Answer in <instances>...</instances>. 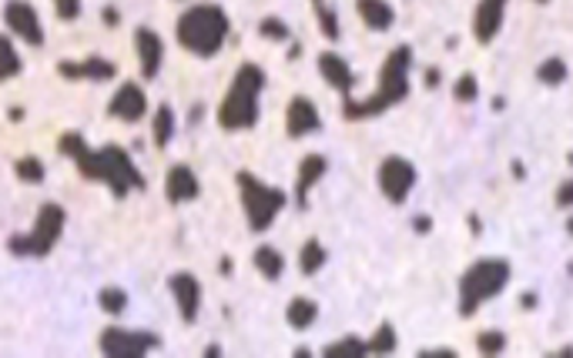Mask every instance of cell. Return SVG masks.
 Wrapping results in <instances>:
<instances>
[{
    "mask_svg": "<svg viewBox=\"0 0 573 358\" xmlns=\"http://www.w3.org/2000/svg\"><path fill=\"white\" fill-rule=\"evenodd\" d=\"M570 231H573V221H570Z\"/></svg>",
    "mask_w": 573,
    "mask_h": 358,
    "instance_id": "40",
    "label": "cell"
},
{
    "mask_svg": "<svg viewBox=\"0 0 573 358\" xmlns=\"http://www.w3.org/2000/svg\"><path fill=\"white\" fill-rule=\"evenodd\" d=\"M265 88V71L258 64H242L231 81L225 101L218 107V124L225 131H248L258 121V94Z\"/></svg>",
    "mask_w": 573,
    "mask_h": 358,
    "instance_id": "4",
    "label": "cell"
},
{
    "mask_svg": "<svg viewBox=\"0 0 573 358\" xmlns=\"http://www.w3.org/2000/svg\"><path fill=\"white\" fill-rule=\"evenodd\" d=\"M24 71V61H21V54L13 47V40L7 34H0V81H11Z\"/></svg>",
    "mask_w": 573,
    "mask_h": 358,
    "instance_id": "23",
    "label": "cell"
},
{
    "mask_svg": "<svg viewBox=\"0 0 573 358\" xmlns=\"http://www.w3.org/2000/svg\"><path fill=\"white\" fill-rule=\"evenodd\" d=\"M326 248L316 242V238H308L306 248H302V255H299V265H302V275H316L322 265H326Z\"/></svg>",
    "mask_w": 573,
    "mask_h": 358,
    "instance_id": "25",
    "label": "cell"
},
{
    "mask_svg": "<svg viewBox=\"0 0 573 358\" xmlns=\"http://www.w3.org/2000/svg\"><path fill=\"white\" fill-rule=\"evenodd\" d=\"M101 17H104V24H111V27L117 24V11H115V7H108V11H101Z\"/></svg>",
    "mask_w": 573,
    "mask_h": 358,
    "instance_id": "38",
    "label": "cell"
},
{
    "mask_svg": "<svg viewBox=\"0 0 573 358\" xmlns=\"http://www.w3.org/2000/svg\"><path fill=\"white\" fill-rule=\"evenodd\" d=\"M316 13H318V21H322V34L326 38H339V21H335V13L326 11V4H316Z\"/></svg>",
    "mask_w": 573,
    "mask_h": 358,
    "instance_id": "34",
    "label": "cell"
},
{
    "mask_svg": "<svg viewBox=\"0 0 573 358\" xmlns=\"http://www.w3.org/2000/svg\"><path fill=\"white\" fill-rule=\"evenodd\" d=\"M135 44H138V57H141V77L144 81H154L158 71H161V61H165V44L154 34L152 27H138L135 30Z\"/></svg>",
    "mask_w": 573,
    "mask_h": 358,
    "instance_id": "13",
    "label": "cell"
},
{
    "mask_svg": "<svg viewBox=\"0 0 573 358\" xmlns=\"http://www.w3.org/2000/svg\"><path fill=\"white\" fill-rule=\"evenodd\" d=\"M198 192H202V184H198V178H195V171L185 165H175L171 171H168L165 178V194L171 205H185V201H195L198 198Z\"/></svg>",
    "mask_w": 573,
    "mask_h": 358,
    "instance_id": "17",
    "label": "cell"
},
{
    "mask_svg": "<svg viewBox=\"0 0 573 358\" xmlns=\"http://www.w3.org/2000/svg\"><path fill=\"white\" fill-rule=\"evenodd\" d=\"M144 111H148V98H144V90H141L138 84H131V81L121 84V88L115 90L111 104H108V115L117 117V121H127V124L141 121Z\"/></svg>",
    "mask_w": 573,
    "mask_h": 358,
    "instance_id": "12",
    "label": "cell"
},
{
    "mask_svg": "<svg viewBox=\"0 0 573 358\" xmlns=\"http://www.w3.org/2000/svg\"><path fill=\"white\" fill-rule=\"evenodd\" d=\"M318 71H322V77L329 81L332 88L343 90L345 98H349V90H352V84H356V77H352L349 64H345L339 54H318Z\"/></svg>",
    "mask_w": 573,
    "mask_h": 358,
    "instance_id": "19",
    "label": "cell"
},
{
    "mask_svg": "<svg viewBox=\"0 0 573 358\" xmlns=\"http://www.w3.org/2000/svg\"><path fill=\"white\" fill-rule=\"evenodd\" d=\"M395 342H399V338H395V328H393V325H379V332L372 335L366 345H369L372 355H393V352H395Z\"/></svg>",
    "mask_w": 573,
    "mask_h": 358,
    "instance_id": "27",
    "label": "cell"
},
{
    "mask_svg": "<svg viewBox=\"0 0 573 358\" xmlns=\"http://www.w3.org/2000/svg\"><path fill=\"white\" fill-rule=\"evenodd\" d=\"M98 305H101V311H108V315H125L127 308V292L125 288H101L98 292Z\"/></svg>",
    "mask_w": 573,
    "mask_h": 358,
    "instance_id": "26",
    "label": "cell"
},
{
    "mask_svg": "<svg viewBox=\"0 0 573 358\" xmlns=\"http://www.w3.org/2000/svg\"><path fill=\"white\" fill-rule=\"evenodd\" d=\"M316 319H318V305L312 302V298H292L289 308H285V321H289L292 328H299V332L308 328Z\"/></svg>",
    "mask_w": 573,
    "mask_h": 358,
    "instance_id": "22",
    "label": "cell"
},
{
    "mask_svg": "<svg viewBox=\"0 0 573 358\" xmlns=\"http://www.w3.org/2000/svg\"><path fill=\"white\" fill-rule=\"evenodd\" d=\"M453 94H456V101H459V104L476 101V94H480V88H476V77H473V74H463V77L456 81V90H453Z\"/></svg>",
    "mask_w": 573,
    "mask_h": 358,
    "instance_id": "33",
    "label": "cell"
},
{
    "mask_svg": "<svg viewBox=\"0 0 573 358\" xmlns=\"http://www.w3.org/2000/svg\"><path fill=\"white\" fill-rule=\"evenodd\" d=\"M98 345H101V355L108 358H141V355H148V352H154V348H161V338L154 332H138V328L111 325V328L101 332Z\"/></svg>",
    "mask_w": 573,
    "mask_h": 358,
    "instance_id": "8",
    "label": "cell"
},
{
    "mask_svg": "<svg viewBox=\"0 0 573 358\" xmlns=\"http://www.w3.org/2000/svg\"><path fill=\"white\" fill-rule=\"evenodd\" d=\"M255 268L262 271L268 282H279L282 271H285V258L279 255V248L262 244V248H255Z\"/></svg>",
    "mask_w": 573,
    "mask_h": 358,
    "instance_id": "21",
    "label": "cell"
},
{
    "mask_svg": "<svg viewBox=\"0 0 573 358\" xmlns=\"http://www.w3.org/2000/svg\"><path fill=\"white\" fill-rule=\"evenodd\" d=\"M557 205H560V208H570L573 205V181L560 184V192H557Z\"/></svg>",
    "mask_w": 573,
    "mask_h": 358,
    "instance_id": "36",
    "label": "cell"
},
{
    "mask_svg": "<svg viewBox=\"0 0 573 358\" xmlns=\"http://www.w3.org/2000/svg\"><path fill=\"white\" fill-rule=\"evenodd\" d=\"M369 352V345L362 342V338H343V342H332L329 348H326V355L329 358H359Z\"/></svg>",
    "mask_w": 573,
    "mask_h": 358,
    "instance_id": "28",
    "label": "cell"
},
{
    "mask_svg": "<svg viewBox=\"0 0 573 358\" xmlns=\"http://www.w3.org/2000/svg\"><path fill=\"white\" fill-rule=\"evenodd\" d=\"M436 81H439V74H436V71H426V88H436Z\"/></svg>",
    "mask_w": 573,
    "mask_h": 358,
    "instance_id": "39",
    "label": "cell"
},
{
    "mask_svg": "<svg viewBox=\"0 0 573 358\" xmlns=\"http://www.w3.org/2000/svg\"><path fill=\"white\" fill-rule=\"evenodd\" d=\"M316 4H322V0H316Z\"/></svg>",
    "mask_w": 573,
    "mask_h": 358,
    "instance_id": "41",
    "label": "cell"
},
{
    "mask_svg": "<svg viewBox=\"0 0 573 358\" xmlns=\"http://www.w3.org/2000/svg\"><path fill=\"white\" fill-rule=\"evenodd\" d=\"M13 175L27 184H40L44 181V161L40 158H21L17 165H13Z\"/></svg>",
    "mask_w": 573,
    "mask_h": 358,
    "instance_id": "29",
    "label": "cell"
},
{
    "mask_svg": "<svg viewBox=\"0 0 573 358\" xmlns=\"http://www.w3.org/2000/svg\"><path fill=\"white\" fill-rule=\"evenodd\" d=\"M178 44L198 57H215L229 38V13L215 4H198L178 17Z\"/></svg>",
    "mask_w": 573,
    "mask_h": 358,
    "instance_id": "3",
    "label": "cell"
},
{
    "mask_svg": "<svg viewBox=\"0 0 573 358\" xmlns=\"http://www.w3.org/2000/svg\"><path fill=\"white\" fill-rule=\"evenodd\" d=\"M476 345H480L483 355H499V352L507 348V335L503 332H483L480 338H476Z\"/></svg>",
    "mask_w": 573,
    "mask_h": 358,
    "instance_id": "31",
    "label": "cell"
},
{
    "mask_svg": "<svg viewBox=\"0 0 573 358\" xmlns=\"http://www.w3.org/2000/svg\"><path fill=\"white\" fill-rule=\"evenodd\" d=\"M322 117H318V107L308 98H292L289 111H285V131L289 138H306L312 131H318Z\"/></svg>",
    "mask_w": 573,
    "mask_h": 358,
    "instance_id": "15",
    "label": "cell"
},
{
    "mask_svg": "<svg viewBox=\"0 0 573 358\" xmlns=\"http://www.w3.org/2000/svg\"><path fill=\"white\" fill-rule=\"evenodd\" d=\"M57 74L67 77V81H111L117 74V67L111 61L98 57V54H91L84 61H61Z\"/></svg>",
    "mask_w": 573,
    "mask_h": 358,
    "instance_id": "14",
    "label": "cell"
},
{
    "mask_svg": "<svg viewBox=\"0 0 573 358\" xmlns=\"http://www.w3.org/2000/svg\"><path fill=\"white\" fill-rule=\"evenodd\" d=\"M152 134H154V148H168L171 134H175V111H171L168 104L158 107V115H154L152 121Z\"/></svg>",
    "mask_w": 573,
    "mask_h": 358,
    "instance_id": "24",
    "label": "cell"
},
{
    "mask_svg": "<svg viewBox=\"0 0 573 358\" xmlns=\"http://www.w3.org/2000/svg\"><path fill=\"white\" fill-rule=\"evenodd\" d=\"M57 151L67 154L77 165V175L84 181H98L104 188H111L115 198H127L131 192H141L144 188V175H141L131 154L117 144H108V148H98L91 151L84 134L77 131H67L61 141H57Z\"/></svg>",
    "mask_w": 573,
    "mask_h": 358,
    "instance_id": "1",
    "label": "cell"
},
{
    "mask_svg": "<svg viewBox=\"0 0 573 358\" xmlns=\"http://www.w3.org/2000/svg\"><path fill=\"white\" fill-rule=\"evenodd\" d=\"M4 24L11 27L13 38H21L30 47H40L44 44V27H40V17L34 11V4L27 0H7L4 7Z\"/></svg>",
    "mask_w": 573,
    "mask_h": 358,
    "instance_id": "10",
    "label": "cell"
},
{
    "mask_svg": "<svg viewBox=\"0 0 573 358\" xmlns=\"http://www.w3.org/2000/svg\"><path fill=\"white\" fill-rule=\"evenodd\" d=\"M536 77H540L543 84H563V81H567V64H563L560 57H550V61L540 64Z\"/></svg>",
    "mask_w": 573,
    "mask_h": 358,
    "instance_id": "30",
    "label": "cell"
},
{
    "mask_svg": "<svg viewBox=\"0 0 573 358\" xmlns=\"http://www.w3.org/2000/svg\"><path fill=\"white\" fill-rule=\"evenodd\" d=\"M64 208L61 205H40L38 211V221H34V228L27 231V234H11V255L17 258H48L54 251V244L61 242L64 234Z\"/></svg>",
    "mask_w": 573,
    "mask_h": 358,
    "instance_id": "7",
    "label": "cell"
},
{
    "mask_svg": "<svg viewBox=\"0 0 573 358\" xmlns=\"http://www.w3.org/2000/svg\"><path fill=\"white\" fill-rule=\"evenodd\" d=\"M409 64H412V51H409V47H395V51L386 57V64H382V71H379V90L359 104L352 101V98H345V117H349V121H356V117H372V115H382V111L393 107V104L406 101Z\"/></svg>",
    "mask_w": 573,
    "mask_h": 358,
    "instance_id": "2",
    "label": "cell"
},
{
    "mask_svg": "<svg viewBox=\"0 0 573 358\" xmlns=\"http://www.w3.org/2000/svg\"><path fill=\"white\" fill-rule=\"evenodd\" d=\"M416 184V167L409 165L406 158H386L379 165V192L393 201L403 205Z\"/></svg>",
    "mask_w": 573,
    "mask_h": 358,
    "instance_id": "9",
    "label": "cell"
},
{
    "mask_svg": "<svg viewBox=\"0 0 573 358\" xmlns=\"http://www.w3.org/2000/svg\"><path fill=\"white\" fill-rule=\"evenodd\" d=\"M239 194H242V208L248 217V228L252 231H268L272 221L279 217V211L285 208V192L272 188L265 181H258L252 171H239Z\"/></svg>",
    "mask_w": 573,
    "mask_h": 358,
    "instance_id": "6",
    "label": "cell"
},
{
    "mask_svg": "<svg viewBox=\"0 0 573 358\" xmlns=\"http://www.w3.org/2000/svg\"><path fill=\"white\" fill-rule=\"evenodd\" d=\"M503 13H507V0H480L476 21H473V34L480 44H490L497 38L499 27H503Z\"/></svg>",
    "mask_w": 573,
    "mask_h": 358,
    "instance_id": "16",
    "label": "cell"
},
{
    "mask_svg": "<svg viewBox=\"0 0 573 358\" xmlns=\"http://www.w3.org/2000/svg\"><path fill=\"white\" fill-rule=\"evenodd\" d=\"M258 30H262V38L268 40H289V27H285V21H279V17H265V21L258 24Z\"/></svg>",
    "mask_w": 573,
    "mask_h": 358,
    "instance_id": "32",
    "label": "cell"
},
{
    "mask_svg": "<svg viewBox=\"0 0 573 358\" xmlns=\"http://www.w3.org/2000/svg\"><path fill=\"white\" fill-rule=\"evenodd\" d=\"M436 355L453 358V355H456V352H453V348H426V352H422V358H436Z\"/></svg>",
    "mask_w": 573,
    "mask_h": 358,
    "instance_id": "37",
    "label": "cell"
},
{
    "mask_svg": "<svg viewBox=\"0 0 573 358\" xmlns=\"http://www.w3.org/2000/svg\"><path fill=\"white\" fill-rule=\"evenodd\" d=\"M168 288L175 294V305H178L181 319L185 321L198 319V308H202V282H198L195 275H188V271H178V275L168 278Z\"/></svg>",
    "mask_w": 573,
    "mask_h": 358,
    "instance_id": "11",
    "label": "cell"
},
{
    "mask_svg": "<svg viewBox=\"0 0 573 358\" xmlns=\"http://www.w3.org/2000/svg\"><path fill=\"white\" fill-rule=\"evenodd\" d=\"M326 167H329V161H326L322 154H308L306 161L299 165V178H295V201H299V208H306L308 192H312L316 181L326 175Z\"/></svg>",
    "mask_w": 573,
    "mask_h": 358,
    "instance_id": "18",
    "label": "cell"
},
{
    "mask_svg": "<svg viewBox=\"0 0 573 358\" xmlns=\"http://www.w3.org/2000/svg\"><path fill=\"white\" fill-rule=\"evenodd\" d=\"M509 282V261L503 258H483L459 278V315H473L476 308L497 298Z\"/></svg>",
    "mask_w": 573,
    "mask_h": 358,
    "instance_id": "5",
    "label": "cell"
},
{
    "mask_svg": "<svg viewBox=\"0 0 573 358\" xmlns=\"http://www.w3.org/2000/svg\"><path fill=\"white\" fill-rule=\"evenodd\" d=\"M356 11L359 17L366 21V27H372V30H389L395 21L393 7H389L386 0H356Z\"/></svg>",
    "mask_w": 573,
    "mask_h": 358,
    "instance_id": "20",
    "label": "cell"
},
{
    "mask_svg": "<svg viewBox=\"0 0 573 358\" xmlns=\"http://www.w3.org/2000/svg\"><path fill=\"white\" fill-rule=\"evenodd\" d=\"M54 11L61 21H77L81 17V0H54Z\"/></svg>",
    "mask_w": 573,
    "mask_h": 358,
    "instance_id": "35",
    "label": "cell"
}]
</instances>
